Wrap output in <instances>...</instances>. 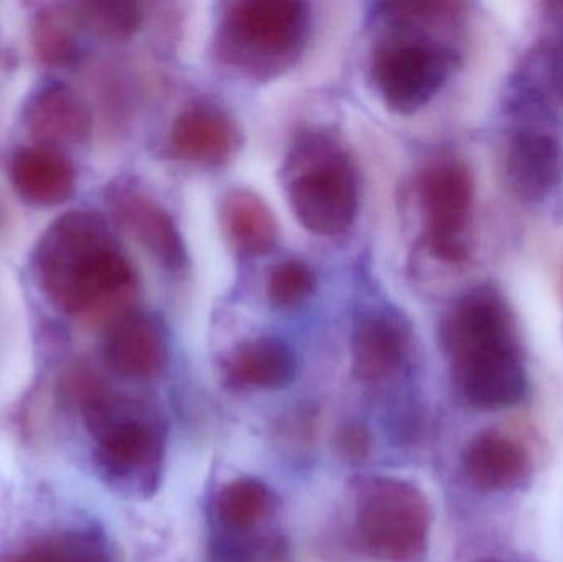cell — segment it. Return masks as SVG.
I'll return each instance as SVG.
<instances>
[{"label":"cell","instance_id":"cell-25","mask_svg":"<svg viewBox=\"0 0 563 562\" xmlns=\"http://www.w3.org/2000/svg\"><path fill=\"white\" fill-rule=\"evenodd\" d=\"M548 12L552 22L559 23V25L563 26V3H549Z\"/></svg>","mask_w":563,"mask_h":562},{"label":"cell","instance_id":"cell-10","mask_svg":"<svg viewBox=\"0 0 563 562\" xmlns=\"http://www.w3.org/2000/svg\"><path fill=\"white\" fill-rule=\"evenodd\" d=\"M102 355L115 375L151 379L164 370L167 342L157 320L144 312L124 310L109 320Z\"/></svg>","mask_w":563,"mask_h":562},{"label":"cell","instance_id":"cell-13","mask_svg":"<svg viewBox=\"0 0 563 562\" xmlns=\"http://www.w3.org/2000/svg\"><path fill=\"white\" fill-rule=\"evenodd\" d=\"M23 124L33 142L63 148L88 139L92 118L85 99L71 86L53 82L30 96L23 108Z\"/></svg>","mask_w":563,"mask_h":562},{"label":"cell","instance_id":"cell-14","mask_svg":"<svg viewBox=\"0 0 563 562\" xmlns=\"http://www.w3.org/2000/svg\"><path fill=\"white\" fill-rule=\"evenodd\" d=\"M412 337L404 320L393 313L364 317L353 335V372L361 382L394 378L409 362Z\"/></svg>","mask_w":563,"mask_h":562},{"label":"cell","instance_id":"cell-9","mask_svg":"<svg viewBox=\"0 0 563 562\" xmlns=\"http://www.w3.org/2000/svg\"><path fill=\"white\" fill-rule=\"evenodd\" d=\"M452 68V53L443 46L404 40L377 52L373 78L386 104L407 114L423 108L442 89Z\"/></svg>","mask_w":563,"mask_h":562},{"label":"cell","instance_id":"cell-24","mask_svg":"<svg viewBox=\"0 0 563 562\" xmlns=\"http://www.w3.org/2000/svg\"><path fill=\"white\" fill-rule=\"evenodd\" d=\"M336 441L338 449L344 458L360 461L369 452V436L360 425H347L346 428L341 429Z\"/></svg>","mask_w":563,"mask_h":562},{"label":"cell","instance_id":"cell-2","mask_svg":"<svg viewBox=\"0 0 563 562\" xmlns=\"http://www.w3.org/2000/svg\"><path fill=\"white\" fill-rule=\"evenodd\" d=\"M442 343L453 388L470 408L498 411L525 401L529 379L518 323L495 286L476 287L453 304Z\"/></svg>","mask_w":563,"mask_h":562},{"label":"cell","instance_id":"cell-22","mask_svg":"<svg viewBox=\"0 0 563 562\" xmlns=\"http://www.w3.org/2000/svg\"><path fill=\"white\" fill-rule=\"evenodd\" d=\"M79 30L101 36V38H125L141 25L142 13L139 5L118 0H86L69 3Z\"/></svg>","mask_w":563,"mask_h":562},{"label":"cell","instance_id":"cell-1","mask_svg":"<svg viewBox=\"0 0 563 562\" xmlns=\"http://www.w3.org/2000/svg\"><path fill=\"white\" fill-rule=\"evenodd\" d=\"M32 271L45 299L75 319H114L137 284L106 221L86 210L66 211L42 231Z\"/></svg>","mask_w":563,"mask_h":562},{"label":"cell","instance_id":"cell-26","mask_svg":"<svg viewBox=\"0 0 563 562\" xmlns=\"http://www.w3.org/2000/svg\"><path fill=\"white\" fill-rule=\"evenodd\" d=\"M479 562H498V561H479Z\"/></svg>","mask_w":563,"mask_h":562},{"label":"cell","instance_id":"cell-4","mask_svg":"<svg viewBox=\"0 0 563 562\" xmlns=\"http://www.w3.org/2000/svg\"><path fill=\"white\" fill-rule=\"evenodd\" d=\"M432 507L417 485L402 478L376 477L356 495L354 537L377 562H420L429 547Z\"/></svg>","mask_w":563,"mask_h":562},{"label":"cell","instance_id":"cell-8","mask_svg":"<svg viewBox=\"0 0 563 562\" xmlns=\"http://www.w3.org/2000/svg\"><path fill=\"white\" fill-rule=\"evenodd\" d=\"M307 32V9L294 0H243L231 3L223 35L234 59L273 66L290 58Z\"/></svg>","mask_w":563,"mask_h":562},{"label":"cell","instance_id":"cell-16","mask_svg":"<svg viewBox=\"0 0 563 562\" xmlns=\"http://www.w3.org/2000/svg\"><path fill=\"white\" fill-rule=\"evenodd\" d=\"M175 154L198 165H218L228 161L240 144V132L220 109L194 106L178 115L172 128Z\"/></svg>","mask_w":563,"mask_h":562},{"label":"cell","instance_id":"cell-18","mask_svg":"<svg viewBox=\"0 0 563 562\" xmlns=\"http://www.w3.org/2000/svg\"><path fill=\"white\" fill-rule=\"evenodd\" d=\"M297 362L287 343L276 337L247 340L224 362L228 385L246 392H271L294 379Z\"/></svg>","mask_w":563,"mask_h":562},{"label":"cell","instance_id":"cell-3","mask_svg":"<svg viewBox=\"0 0 563 562\" xmlns=\"http://www.w3.org/2000/svg\"><path fill=\"white\" fill-rule=\"evenodd\" d=\"M92 439V458L102 481L132 497H151L161 484L165 462V425L151 406L112 395L86 368L65 378Z\"/></svg>","mask_w":563,"mask_h":562},{"label":"cell","instance_id":"cell-23","mask_svg":"<svg viewBox=\"0 0 563 562\" xmlns=\"http://www.w3.org/2000/svg\"><path fill=\"white\" fill-rule=\"evenodd\" d=\"M314 287L310 267L298 261H285L271 271L267 294L276 306L291 307L303 302Z\"/></svg>","mask_w":563,"mask_h":562},{"label":"cell","instance_id":"cell-5","mask_svg":"<svg viewBox=\"0 0 563 562\" xmlns=\"http://www.w3.org/2000/svg\"><path fill=\"white\" fill-rule=\"evenodd\" d=\"M287 194L291 210L311 233L338 236L356 218L357 180L343 151L323 139H311L288 164Z\"/></svg>","mask_w":563,"mask_h":562},{"label":"cell","instance_id":"cell-15","mask_svg":"<svg viewBox=\"0 0 563 562\" xmlns=\"http://www.w3.org/2000/svg\"><path fill=\"white\" fill-rule=\"evenodd\" d=\"M509 102L558 121L563 114V33L539 40L511 81Z\"/></svg>","mask_w":563,"mask_h":562},{"label":"cell","instance_id":"cell-21","mask_svg":"<svg viewBox=\"0 0 563 562\" xmlns=\"http://www.w3.org/2000/svg\"><path fill=\"white\" fill-rule=\"evenodd\" d=\"M78 23L69 3H48L36 10L30 23V45L42 65L62 68L78 55Z\"/></svg>","mask_w":563,"mask_h":562},{"label":"cell","instance_id":"cell-17","mask_svg":"<svg viewBox=\"0 0 563 562\" xmlns=\"http://www.w3.org/2000/svg\"><path fill=\"white\" fill-rule=\"evenodd\" d=\"M463 469L468 481L482 491H511L528 474V452L505 432L485 431L466 445Z\"/></svg>","mask_w":563,"mask_h":562},{"label":"cell","instance_id":"cell-19","mask_svg":"<svg viewBox=\"0 0 563 562\" xmlns=\"http://www.w3.org/2000/svg\"><path fill=\"white\" fill-rule=\"evenodd\" d=\"M0 562H114V557L102 531L75 527L26 541Z\"/></svg>","mask_w":563,"mask_h":562},{"label":"cell","instance_id":"cell-7","mask_svg":"<svg viewBox=\"0 0 563 562\" xmlns=\"http://www.w3.org/2000/svg\"><path fill=\"white\" fill-rule=\"evenodd\" d=\"M519 118L501 148L505 187L526 207H558L563 197V141L554 122Z\"/></svg>","mask_w":563,"mask_h":562},{"label":"cell","instance_id":"cell-6","mask_svg":"<svg viewBox=\"0 0 563 562\" xmlns=\"http://www.w3.org/2000/svg\"><path fill=\"white\" fill-rule=\"evenodd\" d=\"M417 190L426 214L430 253L443 263H466L475 201L472 170L455 158H442L423 168Z\"/></svg>","mask_w":563,"mask_h":562},{"label":"cell","instance_id":"cell-11","mask_svg":"<svg viewBox=\"0 0 563 562\" xmlns=\"http://www.w3.org/2000/svg\"><path fill=\"white\" fill-rule=\"evenodd\" d=\"M7 174L15 194L33 207H58L76 188V168L63 148L20 145L10 154Z\"/></svg>","mask_w":563,"mask_h":562},{"label":"cell","instance_id":"cell-12","mask_svg":"<svg viewBox=\"0 0 563 562\" xmlns=\"http://www.w3.org/2000/svg\"><path fill=\"white\" fill-rule=\"evenodd\" d=\"M115 221L167 269H180L187 261L177 224L158 201L132 188L112 191Z\"/></svg>","mask_w":563,"mask_h":562},{"label":"cell","instance_id":"cell-20","mask_svg":"<svg viewBox=\"0 0 563 562\" xmlns=\"http://www.w3.org/2000/svg\"><path fill=\"white\" fill-rule=\"evenodd\" d=\"M221 218L231 243L250 256L273 250L279 236L269 208L250 191H231L221 205Z\"/></svg>","mask_w":563,"mask_h":562}]
</instances>
